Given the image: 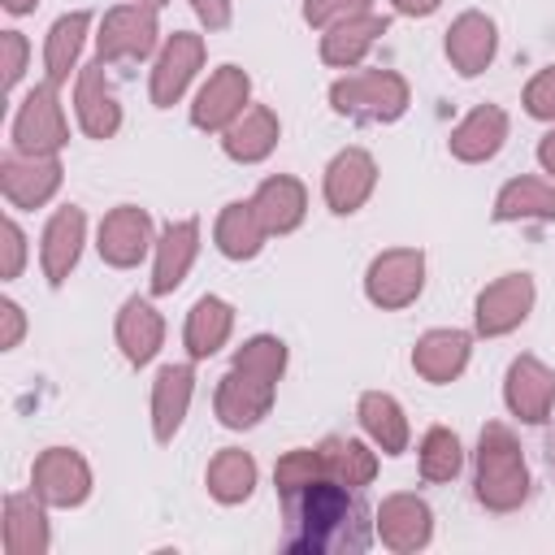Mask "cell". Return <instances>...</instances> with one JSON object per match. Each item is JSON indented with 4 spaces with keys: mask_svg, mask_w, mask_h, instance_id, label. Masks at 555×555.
<instances>
[{
    "mask_svg": "<svg viewBox=\"0 0 555 555\" xmlns=\"http://www.w3.org/2000/svg\"><path fill=\"white\" fill-rule=\"evenodd\" d=\"M386 30H390V17L386 13L347 17V22L330 26V30H321V61L334 65V69H356Z\"/></svg>",
    "mask_w": 555,
    "mask_h": 555,
    "instance_id": "obj_24",
    "label": "cell"
},
{
    "mask_svg": "<svg viewBox=\"0 0 555 555\" xmlns=\"http://www.w3.org/2000/svg\"><path fill=\"white\" fill-rule=\"evenodd\" d=\"M234 369H243V373H251V377H264V382H282V373H286V343L278 338V334H251L238 351H234V360H230Z\"/></svg>",
    "mask_w": 555,
    "mask_h": 555,
    "instance_id": "obj_37",
    "label": "cell"
},
{
    "mask_svg": "<svg viewBox=\"0 0 555 555\" xmlns=\"http://www.w3.org/2000/svg\"><path fill=\"white\" fill-rule=\"evenodd\" d=\"M538 165L555 178V126H551V130L542 134V143H538Z\"/></svg>",
    "mask_w": 555,
    "mask_h": 555,
    "instance_id": "obj_46",
    "label": "cell"
},
{
    "mask_svg": "<svg viewBox=\"0 0 555 555\" xmlns=\"http://www.w3.org/2000/svg\"><path fill=\"white\" fill-rule=\"evenodd\" d=\"M468 356H473V334H464V330H425L412 347V369L425 382L447 386L468 369Z\"/></svg>",
    "mask_w": 555,
    "mask_h": 555,
    "instance_id": "obj_21",
    "label": "cell"
},
{
    "mask_svg": "<svg viewBox=\"0 0 555 555\" xmlns=\"http://www.w3.org/2000/svg\"><path fill=\"white\" fill-rule=\"evenodd\" d=\"M390 4H395V13H403V17H429V13L442 9V0H390Z\"/></svg>",
    "mask_w": 555,
    "mask_h": 555,
    "instance_id": "obj_45",
    "label": "cell"
},
{
    "mask_svg": "<svg viewBox=\"0 0 555 555\" xmlns=\"http://www.w3.org/2000/svg\"><path fill=\"white\" fill-rule=\"evenodd\" d=\"M139 4H152V9H165L169 0H139Z\"/></svg>",
    "mask_w": 555,
    "mask_h": 555,
    "instance_id": "obj_48",
    "label": "cell"
},
{
    "mask_svg": "<svg viewBox=\"0 0 555 555\" xmlns=\"http://www.w3.org/2000/svg\"><path fill=\"white\" fill-rule=\"evenodd\" d=\"M490 217L494 221H555V182L533 178V173L503 182Z\"/></svg>",
    "mask_w": 555,
    "mask_h": 555,
    "instance_id": "obj_33",
    "label": "cell"
},
{
    "mask_svg": "<svg viewBox=\"0 0 555 555\" xmlns=\"http://www.w3.org/2000/svg\"><path fill=\"white\" fill-rule=\"evenodd\" d=\"M373 186H377V160H373L364 147H343V152L325 165V178H321L325 204H330V212H338V217L360 212L364 199L373 195Z\"/></svg>",
    "mask_w": 555,
    "mask_h": 555,
    "instance_id": "obj_15",
    "label": "cell"
},
{
    "mask_svg": "<svg viewBox=\"0 0 555 555\" xmlns=\"http://www.w3.org/2000/svg\"><path fill=\"white\" fill-rule=\"evenodd\" d=\"M416 464H421V477H425V481H451V477H460V468H464V447H460V438H455L447 425H434V429H425V438H421Z\"/></svg>",
    "mask_w": 555,
    "mask_h": 555,
    "instance_id": "obj_36",
    "label": "cell"
},
{
    "mask_svg": "<svg viewBox=\"0 0 555 555\" xmlns=\"http://www.w3.org/2000/svg\"><path fill=\"white\" fill-rule=\"evenodd\" d=\"M499 52V26L490 13L481 9H464L451 26H447V61L455 65V74L477 78L481 69H490Z\"/></svg>",
    "mask_w": 555,
    "mask_h": 555,
    "instance_id": "obj_20",
    "label": "cell"
},
{
    "mask_svg": "<svg viewBox=\"0 0 555 555\" xmlns=\"http://www.w3.org/2000/svg\"><path fill=\"white\" fill-rule=\"evenodd\" d=\"M191 395H195V369L160 364V373L152 382V438L156 442H173V434L182 429V421L191 412Z\"/></svg>",
    "mask_w": 555,
    "mask_h": 555,
    "instance_id": "obj_22",
    "label": "cell"
},
{
    "mask_svg": "<svg viewBox=\"0 0 555 555\" xmlns=\"http://www.w3.org/2000/svg\"><path fill=\"white\" fill-rule=\"evenodd\" d=\"M503 143H507V113L499 104H477L468 117L455 121V130L447 139L451 156L464 165H481V160L499 156Z\"/></svg>",
    "mask_w": 555,
    "mask_h": 555,
    "instance_id": "obj_23",
    "label": "cell"
},
{
    "mask_svg": "<svg viewBox=\"0 0 555 555\" xmlns=\"http://www.w3.org/2000/svg\"><path fill=\"white\" fill-rule=\"evenodd\" d=\"M61 87L52 82H39L22 95L17 113H13V126H9V143L13 152H26V156H56L65 143H69V121H65V108H61Z\"/></svg>",
    "mask_w": 555,
    "mask_h": 555,
    "instance_id": "obj_4",
    "label": "cell"
},
{
    "mask_svg": "<svg viewBox=\"0 0 555 555\" xmlns=\"http://www.w3.org/2000/svg\"><path fill=\"white\" fill-rule=\"evenodd\" d=\"M95 247H100V260H104V264H113V269H134V264L156 247L152 212L139 208V204H117V208L100 221Z\"/></svg>",
    "mask_w": 555,
    "mask_h": 555,
    "instance_id": "obj_11",
    "label": "cell"
},
{
    "mask_svg": "<svg viewBox=\"0 0 555 555\" xmlns=\"http://www.w3.org/2000/svg\"><path fill=\"white\" fill-rule=\"evenodd\" d=\"M286 546L299 555H325V551H360L364 546V529H360V503L356 490L334 481V477H317L304 490L286 494Z\"/></svg>",
    "mask_w": 555,
    "mask_h": 555,
    "instance_id": "obj_1",
    "label": "cell"
},
{
    "mask_svg": "<svg viewBox=\"0 0 555 555\" xmlns=\"http://www.w3.org/2000/svg\"><path fill=\"white\" fill-rule=\"evenodd\" d=\"M525 113L555 126V65L538 69L529 82H525Z\"/></svg>",
    "mask_w": 555,
    "mask_h": 555,
    "instance_id": "obj_40",
    "label": "cell"
},
{
    "mask_svg": "<svg viewBox=\"0 0 555 555\" xmlns=\"http://www.w3.org/2000/svg\"><path fill=\"white\" fill-rule=\"evenodd\" d=\"M251 208H256V217L264 221L269 234H291V230H299L304 217H308V191H304L299 178L273 173V178H264V182L256 186Z\"/></svg>",
    "mask_w": 555,
    "mask_h": 555,
    "instance_id": "obj_27",
    "label": "cell"
},
{
    "mask_svg": "<svg viewBox=\"0 0 555 555\" xmlns=\"http://www.w3.org/2000/svg\"><path fill=\"white\" fill-rule=\"evenodd\" d=\"M317 477H325V464H321V451H317V447H291V451L278 460V468H273V486H278L282 499L295 494V490H304V486L317 481Z\"/></svg>",
    "mask_w": 555,
    "mask_h": 555,
    "instance_id": "obj_38",
    "label": "cell"
},
{
    "mask_svg": "<svg viewBox=\"0 0 555 555\" xmlns=\"http://www.w3.org/2000/svg\"><path fill=\"white\" fill-rule=\"evenodd\" d=\"M321 451V464H325V477L360 490L377 477V447L373 442H360V438H343V434H330L317 442Z\"/></svg>",
    "mask_w": 555,
    "mask_h": 555,
    "instance_id": "obj_35",
    "label": "cell"
},
{
    "mask_svg": "<svg viewBox=\"0 0 555 555\" xmlns=\"http://www.w3.org/2000/svg\"><path fill=\"white\" fill-rule=\"evenodd\" d=\"M473 494L486 512H516L529 499V464L520 451V438L503 425L490 421L477 438V460H473Z\"/></svg>",
    "mask_w": 555,
    "mask_h": 555,
    "instance_id": "obj_2",
    "label": "cell"
},
{
    "mask_svg": "<svg viewBox=\"0 0 555 555\" xmlns=\"http://www.w3.org/2000/svg\"><path fill=\"white\" fill-rule=\"evenodd\" d=\"M156 13H160V9L139 4V0L113 4V9L100 17V30H95V56H100L104 65H117V61H147V56L156 52V39H160Z\"/></svg>",
    "mask_w": 555,
    "mask_h": 555,
    "instance_id": "obj_5",
    "label": "cell"
},
{
    "mask_svg": "<svg viewBox=\"0 0 555 555\" xmlns=\"http://www.w3.org/2000/svg\"><path fill=\"white\" fill-rule=\"evenodd\" d=\"M0 321H4V334H0V347H4V351H13V347L22 343V334H26V312H22V304H13V299H4V304H0Z\"/></svg>",
    "mask_w": 555,
    "mask_h": 555,
    "instance_id": "obj_43",
    "label": "cell"
},
{
    "mask_svg": "<svg viewBox=\"0 0 555 555\" xmlns=\"http://www.w3.org/2000/svg\"><path fill=\"white\" fill-rule=\"evenodd\" d=\"M0 4H4L13 17H22V13H35V4H39V0H0Z\"/></svg>",
    "mask_w": 555,
    "mask_h": 555,
    "instance_id": "obj_47",
    "label": "cell"
},
{
    "mask_svg": "<svg viewBox=\"0 0 555 555\" xmlns=\"http://www.w3.org/2000/svg\"><path fill=\"white\" fill-rule=\"evenodd\" d=\"M0 52H4V91H17L22 74H26V56H30V43L22 30H4L0 35Z\"/></svg>",
    "mask_w": 555,
    "mask_h": 555,
    "instance_id": "obj_41",
    "label": "cell"
},
{
    "mask_svg": "<svg viewBox=\"0 0 555 555\" xmlns=\"http://www.w3.org/2000/svg\"><path fill=\"white\" fill-rule=\"evenodd\" d=\"M234 330V308L221 299V295H199L195 308L186 312V330H182V343H186V356L191 360H208L225 347Z\"/></svg>",
    "mask_w": 555,
    "mask_h": 555,
    "instance_id": "obj_32",
    "label": "cell"
},
{
    "mask_svg": "<svg viewBox=\"0 0 555 555\" xmlns=\"http://www.w3.org/2000/svg\"><path fill=\"white\" fill-rule=\"evenodd\" d=\"M87 30H91V13L87 9H74V13H61L43 39V82L52 87H65L69 74H78V56H82V43H87Z\"/></svg>",
    "mask_w": 555,
    "mask_h": 555,
    "instance_id": "obj_28",
    "label": "cell"
},
{
    "mask_svg": "<svg viewBox=\"0 0 555 555\" xmlns=\"http://www.w3.org/2000/svg\"><path fill=\"white\" fill-rule=\"evenodd\" d=\"M0 247H4V260H0V278L4 282H13V278H22V264H26V234H22V225L13 221V217H4V225H0Z\"/></svg>",
    "mask_w": 555,
    "mask_h": 555,
    "instance_id": "obj_42",
    "label": "cell"
},
{
    "mask_svg": "<svg viewBox=\"0 0 555 555\" xmlns=\"http://www.w3.org/2000/svg\"><path fill=\"white\" fill-rule=\"evenodd\" d=\"M360 13H373V0H304V22L312 30H330Z\"/></svg>",
    "mask_w": 555,
    "mask_h": 555,
    "instance_id": "obj_39",
    "label": "cell"
},
{
    "mask_svg": "<svg viewBox=\"0 0 555 555\" xmlns=\"http://www.w3.org/2000/svg\"><path fill=\"white\" fill-rule=\"evenodd\" d=\"M204 35L195 30H173L165 39V48L156 52V65H152V82H147V95L156 108H173L186 87L195 82V74L204 69Z\"/></svg>",
    "mask_w": 555,
    "mask_h": 555,
    "instance_id": "obj_8",
    "label": "cell"
},
{
    "mask_svg": "<svg viewBox=\"0 0 555 555\" xmlns=\"http://www.w3.org/2000/svg\"><path fill=\"white\" fill-rule=\"evenodd\" d=\"M264 238H269V230H264V221L256 217L251 199H230V204L217 212L212 243H217V251H221L225 260H251V256H260Z\"/></svg>",
    "mask_w": 555,
    "mask_h": 555,
    "instance_id": "obj_31",
    "label": "cell"
},
{
    "mask_svg": "<svg viewBox=\"0 0 555 555\" xmlns=\"http://www.w3.org/2000/svg\"><path fill=\"white\" fill-rule=\"evenodd\" d=\"M251 104V78L247 69L238 65H217L208 74V82L195 91V104H191V126L195 130H208V134H221L230 130Z\"/></svg>",
    "mask_w": 555,
    "mask_h": 555,
    "instance_id": "obj_7",
    "label": "cell"
},
{
    "mask_svg": "<svg viewBox=\"0 0 555 555\" xmlns=\"http://www.w3.org/2000/svg\"><path fill=\"white\" fill-rule=\"evenodd\" d=\"M273 395H278V386H273V382L251 377V373H243V369H234V364H230V369H225V377L217 382L212 408H217V421H221L225 429H251V425H260V421L269 416Z\"/></svg>",
    "mask_w": 555,
    "mask_h": 555,
    "instance_id": "obj_16",
    "label": "cell"
},
{
    "mask_svg": "<svg viewBox=\"0 0 555 555\" xmlns=\"http://www.w3.org/2000/svg\"><path fill=\"white\" fill-rule=\"evenodd\" d=\"M82 243H87V212L78 204L56 208L43 225V238H39V264H43L48 286H61L74 273V264L82 256Z\"/></svg>",
    "mask_w": 555,
    "mask_h": 555,
    "instance_id": "obj_18",
    "label": "cell"
},
{
    "mask_svg": "<svg viewBox=\"0 0 555 555\" xmlns=\"http://www.w3.org/2000/svg\"><path fill=\"white\" fill-rule=\"evenodd\" d=\"M61 160L56 156H26L13 152L0 160V191L9 199V208H43L56 191H61Z\"/></svg>",
    "mask_w": 555,
    "mask_h": 555,
    "instance_id": "obj_14",
    "label": "cell"
},
{
    "mask_svg": "<svg viewBox=\"0 0 555 555\" xmlns=\"http://www.w3.org/2000/svg\"><path fill=\"white\" fill-rule=\"evenodd\" d=\"M551 464H555V438H551Z\"/></svg>",
    "mask_w": 555,
    "mask_h": 555,
    "instance_id": "obj_49",
    "label": "cell"
},
{
    "mask_svg": "<svg viewBox=\"0 0 555 555\" xmlns=\"http://www.w3.org/2000/svg\"><path fill=\"white\" fill-rule=\"evenodd\" d=\"M408 104H412L408 78L395 69H347L330 87V108L351 121L386 126V121H399L408 113Z\"/></svg>",
    "mask_w": 555,
    "mask_h": 555,
    "instance_id": "obj_3",
    "label": "cell"
},
{
    "mask_svg": "<svg viewBox=\"0 0 555 555\" xmlns=\"http://www.w3.org/2000/svg\"><path fill=\"white\" fill-rule=\"evenodd\" d=\"M533 299H538V291H533V278L529 273H503V278H494L477 295V304H473L477 334L481 338H503V334L520 330L525 317L533 312Z\"/></svg>",
    "mask_w": 555,
    "mask_h": 555,
    "instance_id": "obj_9",
    "label": "cell"
},
{
    "mask_svg": "<svg viewBox=\"0 0 555 555\" xmlns=\"http://www.w3.org/2000/svg\"><path fill=\"white\" fill-rule=\"evenodd\" d=\"M256 460L251 451L243 447H221L212 460H208V473H204V486L208 494L221 503V507H234V503H247L251 490H256Z\"/></svg>",
    "mask_w": 555,
    "mask_h": 555,
    "instance_id": "obj_34",
    "label": "cell"
},
{
    "mask_svg": "<svg viewBox=\"0 0 555 555\" xmlns=\"http://www.w3.org/2000/svg\"><path fill=\"white\" fill-rule=\"evenodd\" d=\"M191 9H195V17H199L208 30H225L230 17H234L230 0H191Z\"/></svg>",
    "mask_w": 555,
    "mask_h": 555,
    "instance_id": "obj_44",
    "label": "cell"
},
{
    "mask_svg": "<svg viewBox=\"0 0 555 555\" xmlns=\"http://www.w3.org/2000/svg\"><path fill=\"white\" fill-rule=\"evenodd\" d=\"M195 256H199V221L195 217L169 221L152 247V295H173L186 282Z\"/></svg>",
    "mask_w": 555,
    "mask_h": 555,
    "instance_id": "obj_19",
    "label": "cell"
},
{
    "mask_svg": "<svg viewBox=\"0 0 555 555\" xmlns=\"http://www.w3.org/2000/svg\"><path fill=\"white\" fill-rule=\"evenodd\" d=\"M356 416H360L364 438H369L382 455H403V451H408L412 429H408V416H403V408H399L395 395H386V390H364L360 403H356Z\"/></svg>",
    "mask_w": 555,
    "mask_h": 555,
    "instance_id": "obj_30",
    "label": "cell"
},
{
    "mask_svg": "<svg viewBox=\"0 0 555 555\" xmlns=\"http://www.w3.org/2000/svg\"><path fill=\"white\" fill-rule=\"evenodd\" d=\"M425 291V251L421 247H386L364 269V295L382 312H399L416 304Z\"/></svg>",
    "mask_w": 555,
    "mask_h": 555,
    "instance_id": "obj_6",
    "label": "cell"
},
{
    "mask_svg": "<svg viewBox=\"0 0 555 555\" xmlns=\"http://www.w3.org/2000/svg\"><path fill=\"white\" fill-rule=\"evenodd\" d=\"M503 403L525 425L551 421V408H555V369L542 364L538 356H516L507 364V377H503Z\"/></svg>",
    "mask_w": 555,
    "mask_h": 555,
    "instance_id": "obj_13",
    "label": "cell"
},
{
    "mask_svg": "<svg viewBox=\"0 0 555 555\" xmlns=\"http://www.w3.org/2000/svg\"><path fill=\"white\" fill-rule=\"evenodd\" d=\"M373 529L382 538L386 551L395 555H412V551H425L429 538H434V507L421 499V494H390L382 499L377 516H373Z\"/></svg>",
    "mask_w": 555,
    "mask_h": 555,
    "instance_id": "obj_12",
    "label": "cell"
},
{
    "mask_svg": "<svg viewBox=\"0 0 555 555\" xmlns=\"http://www.w3.org/2000/svg\"><path fill=\"white\" fill-rule=\"evenodd\" d=\"M74 113H78V126L87 139H113L121 130V100L108 87L100 56L91 65H82L74 78Z\"/></svg>",
    "mask_w": 555,
    "mask_h": 555,
    "instance_id": "obj_17",
    "label": "cell"
},
{
    "mask_svg": "<svg viewBox=\"0 0 555 555\" xmlns=\"http://www.w3.org/2000/svg\"><path fill=\"white\" fill-rule=\"evenodd\" d=\"M30 490L48 507H82L91 499V464L74 447H48L30 468Z\"/></svg>",
    "mask_w": 555,
    "mask_h": 555,
    "instance_id": "obj_10",
    "label": "cell"
},
{
    "mask_svg": "<svg viewBox=\"0 0 555 555\" xmlns=\"http://www.w3.org/2000/svg\"><path fill=\"white\" fill-rule=\"evenodd\" d=\"M52 546L48 503L35 490H17L4 499V551L9 555H43Z\"/></svg>",
    "mask_w": 555,
    "mask_h": 555,
    "instance_id": "obj_26",
    "label": "cell"
},
{
    "mask_svg": "<svg viewBox=\"0 0 555 555\" xmlns=\"http://www.w3.org/2000/svg\"><path fill=\"white\" fill-rule=\"evenodd\" d=\"M113 330H117V347H121V356H126L134 369L152 364L156 351L165 347V317H160L143 295H130V299L121 304Z\"/></svg>",
    "mask_w": 555,
    "mask_h": 555,
    "instance_id": "obj_25",
    "label": "cell"
},
{
    "mask_svg": "<svg viewBox=\"0 0 555 555\" xmlns=\"http://www.w3.org/2000/svg\"><path fill=\"white\" fill-rule=\"evenodd\" d=\"M278 139H282V121H278V113L269 104H247V113L230 130H221V147L238 165L264 160L278 147Z\"/></svg>",
    "mask_w": 555,
    "mask_h": 555,
    "instance_id": "obj_29",
    "label": "cell"
}]
</instances>
